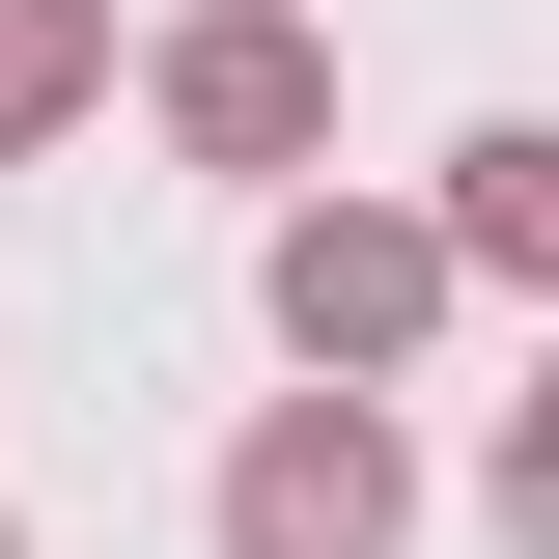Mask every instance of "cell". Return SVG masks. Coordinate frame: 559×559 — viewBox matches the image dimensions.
<instances>
[{
  "label": "cell",
  "instance_id": "cell-1",
  "mask_svg": "<svg viewBox=\"0 0 559 559\" xmlns=\"http://www.w3.org/2000/svg\"><path fill=\"white\" fill-rule=\"evenodd\" d=\"M140 140L308 197V168H336V28H308V0H168V28H140Z\"/></svg>",
  "mask_w": 559,
  "mask_h": 559
},
{
  "label": "cell",
  "instance_id": "cell-2",
  "mask_svg": "<svg viewBox=\"0 0 559 559\" xmlns=\"http://www.w3.org/2000/svg\"><path fill=\"white\" fill-rule=\"evenodd\" d=\"M252 308H280V364H308V392H392L476 280L419 252V197H280V224H252Z\"/></svg>",
  "mask_w": 559,
  "mask_h": 559
},
{
  "label": "cell",
  "instance_id": "cell-3",
  "mask_svg": "<svg viewBox=\"0 0 559 559\" xmlns=\"http://www.w3.org/2000/svg\"><path fill=\"white\" fill-rule=\"evenodd\" d=\"M224 559H419V448H392V392H280L252 448H224Z\"/></svg>",
  "mask_w": 559,
  "mask_h": 559
},
{
  "label": "cell",
  "instance_id": "cell-4",
  "mask_svg": "<svg viewBox=\"0 0 559 559\" xmlns=\"http://www.w3.org/2000/svg\"><path fill=\"white\" fill-rule=\"evenodd\" d=\"M419 252H448V280H559V140L476 112V140H448V197H419Z\"/></svg>",
  "mask_w": 559,
  "mask_h": 559
},
{
  "label": "cell",
  "instance_id": "cell-5",
  "mask_svg": "<svg viewBox=\"0 0 559 559\" xmlns=\"http://www.w3.org/2000/svg\"><path fill=\"white\" fill-rule=\"evenodd\" d=\"M112 112V0H0V140H84Z\"/></svg>",
  "mask_w": 559,
  "mask_h": 559
},
{
  "label": "cell",
  "instance_id": "cell-6",
  "mask_svg": "<svg viewBox=\"0 0 559 559\" xmlns=\"http://www.w3.org/2000/svg\"><path fill=\"white\" fill-rule=\"evenodd\" d=\"M0 559H28V532H0Z\"/></svg>",
  "mask_w": 559,
  "mask_h": 559
}]
</instances>
